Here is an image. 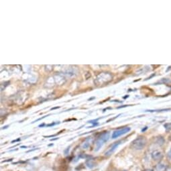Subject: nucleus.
I'll use <instances>...</instances> for the list:
<instances>
[{"mask_svg": "<svg viewBox=\"0 0 171 171\" xmlns=\"http://www.w3.org/2000/svg\"><path fill=\"white\" fill-rule=\"evenodd\" d=\"M146 144H147V140L146 138V137L140 136L131 142L130 147L134 150H142L146 146Z\"/></svg>", "mask_w": 171, "mask_h": 171, "instance_id": "nucleus-1", "label": "nucleus"}, {"mask_svg": "<svg viewBox=\"0 0 171 171\" xmlns=\"http://www.w3.org/2000/svg\"><path fill=\"white\" fill-rule=\"evenodd\" d=\"M110 133L109 131H104V132L100 134V136L97 138L95 142V151L97 152L100 150V149L101 148L105 143L107 142L109 139Z\"/></svg>", "mask_w": 171, "mask_h": 171, "instance_id": "nucleus-2", "label": "nucleus"}, {"mask_svg": "<svg viewBox=\"0 0 171 171\" xmlns=\"http://www.w3.org/2000/svg\"><path fill=\"white\" fill-rule=\"evenodd\" d=\"M130 130H131V128L130 127H124L121 129H119V130H117L113 131V133L112 134V138L113 139H116V138H119V136H122V135H124L125 134L128 133Z\"/></svg>", "mask_w": 171, "mask_h": 171, "instance_id": "nucleus-3", "label": "nucleus"}, {"mask_svg": "<svg viewBox=\"0 0 171 171\" xmlns=\"http://www.w3.org/2000/svg\"><path fill=\"white\" fill-rule=\"evenodd\" d=\"M122 143V141H118V142H116L113 144L109 148H108L107 150L105 152V156H106V157H109V156L112 155L113 153L115 152L116 150L117 149V148L119 146V145L120 144Z\"/></svg>", "mask_w": 171, "mask_h": 171, "instance_id": "nucleus-4", "label": "nucleus"}, {"mask_svg": "<svg viewBox=\"0 0 171 171\" xmlns=\"http://www.w3.org/2000/svg\"><path fill=\"white\" fill-rule=\"evenodd\" d=\"M152 158L153 160L156 161H159L162 158H163V153L160 150H156L152 152Z\"/></svg>", "mask_w": 171, "mask_h": 171, "instance_id": "nucleus-5", "label": "nucleus"}, {"mask_svg": "<svg viewBox=\"0 0 171 171\" xmlns=\"http://www.w3.org/2000/svg\"><path fill=\"white\" fill-rule=\"evenodd\" d=\"M87 165L89 168H93L95 166V164L92 163L91 160H89L87 162Z\"/></svg>", "mask_w": 171, "mask_h": 171, "instance_id": "nucleus-6", "label": "nucleus"}, {"mask_svg": "<svg viewBox=\"0 0 171 171\" xmlns=\"http://www.w3.org/2000/svg\"><path fill=\"white\" fill-rule=\"evenodd\" d=\"M164 126L165 129H166L167 130H171V123H167V124H165Z\"/></svg>", "mask_w": 171, "mask_h": 171, "instance_id": "nucleus-7", "label": "nucleus"}, {"mask_svg": "<svg viewBox=\"0 0 171 171\" xmlns=\"http://www.w3.org/2000/svg\"><path fill=\"white\" fill-rule=\"evenodd\" d=\"M167 158L168 160L171 162V149L169 151V152L167 153Z\"/></svg>", "mask_w": 171, "mask_h": 171, "instance_id": "nucleus-8", "label": "nucleus"}, {"mask_svg": "<svg viewBox=\"0 0 171 171\" xmlns=\"http://www.w3.org/2000/svg\"><path fill=\"white\" fill-rule=\"evenodd\" d=\"M165 171H171V166L166 168V170H165Z\"/></svg>", "mask_w": 171, "mask_h": 171, "instance_id": "nucleus-9", "label": "nucleus"}, {"mask_svg": "<svg viewBox=\"0 0 171 171\" xmlns=\"http://www.w3.org/2000/svg\"><path fill=\"white\" fill-rule=\"evenodd\" d=\"M68 151H69V148H67V150H66L65 151V154H68V153H67V152H68Z\"/></svg>", "mask_w": 171, "mask_h": 171, "instance_id": "nucleus-10", "label": "nucleus"}, {"mask_svg": "<svg viewBox=\"0 0 171 171\" xmlns=\"http://www.w3.org/2000/svg\"><path fill=\"white\" fill-rule=\"evenodd\" d=\"M144 171H154V170H151V169H146V170H144Z\"/></svg>", "mask_w": 171, "mask_h": 171, "instance_id": "nucleus-11", "label": "nucleus"}, {"mask_svg": "<svg viewBox=\"0 0 171 171\" xmlns=\"http://www.w3.org/2000/svg\"><path fill=\"white\" fill-rule=\"evenodd\" d=\"M57 108H59V107H55V108H52V109H51L52 110V109H57Z\"/></svg>", "mask_w": 171, "mask_h": 171, "instance_id": "nucleus-12", "label": "nucleus"}]
</instances>
